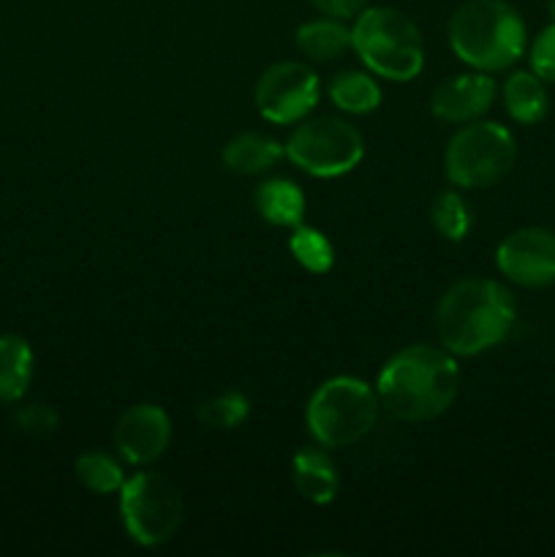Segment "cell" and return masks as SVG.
I'll return each mask as SVG.
<instances>
[{
	"mask_svg": "<svg viewBox=\"0 0 555 557\" xmlns=\"http://www.w3.org/2000/svg\"><path fill=\"white\" fill-rule=\"evenodd\" d=\"M517 319L515 294L490 277H466L441 294L435 335L455 357H477L506 341Z\"/></svg>",
	"mask_w": 555,
	"mask_h": 557,
	"instance_id": "1",
	"label": "cell"
},
{
	"mask_svg": "<svg viewBox=\"0 0 555 557\" xmlns=\"http://www.w3.org/2000/svg\"><path fill=\"white\" fill-rule=\"evenodd\" d=\"M460 368L444 346H408L381 368L375 395L400 422H428L455 403Z\"/></svg>",
	"mask_w": 555,
	"mask_h": 557,
	"instance_id": "2",
	"label": "cell"
},
{
	"mask_svg": "<svg viewBox=\"0 0 555 557\" xmlns=\"http://www.w3.org/2000/svg\"><path fill=\"white\" fill-rule=\"evenodd\" d=\"M526 41V22L506 0H466L449 20L452 52L484 74L511 69Z\"/></svg>",
	"mask_w": 555,
	"mask_h": 557,
	"instance_id": "3",
	"label": "cell"
},
{
	"mask_svg": "<svg viewBox=\"0 0 555 557\" xmlns=\"http://www.w3.org/2000/svg\"><path fill=\"white\" fill-rule=\"evenodd\" d=\"M351 49L375 76L411 82L422 74L424 41L414 20L397 9H365L351 27Z\"/></svg>",
	"mask_w": 555,
	"mask_h": 557,
	"instance_id": "4",
	"label": "cell"
},
{
	"mask_svg": "<svg viewBox=\"0 0 555 557\" xmlns=\"http://www.w3.org/2000/svg\"><path fill=\"white\" fill-rule=\"evenodd\" d=\"M379 395L354 375L324 381L310 395L305 422L310 435L326 449H343L362 441L379 419Z\"/></svg>",
	"mask_w": 555,
	"mask_h": 557,
	"instance_id": "5",
	"label": "cell"
},
{
	"mask_svg": "<svg viewBox=\"0 0 555 557\" xmlns=\"http://www.w3.org/2000/svg\"><path fill=\"white\" fill-rule=\"evenodd\" d=\"M517 161L515 136L501 123H471L457 131L444 152L449 183L460 188H490L511 172Z\"/></svg>",
	"mask_w": 555,
	"mask_h": 557,
	"instance_id": "6",
	"label": "cell"
},
{
	"mask_svg": "<svg viewBox=\"0 0 555 557\" xmlns=\"http://www.w3.org/2000/svg\"><path fill=\"white\" fill-rule=\"evenodd\" d=\"M120 517L131 542L139 547H161L183 522V495L156 471H141L120 487Z\"/></svg>",
	"mask_w": 555,
	"mask_h": 557,
	"instance_id": "7",
	"label": "cell"
},
{
	"mask_svg": "<svg viewBox=\"0 0 555 557\" xmlns=\"http://www.w3.org/2000/svg\"><path fill=\"white\" fill-rule=\"evenodd\" d=\"M286 156L310 177H341L362 161L365 139L346 120L313 117L288 136Z\"/></svg>",
	"mask_w": 555,
	"mask_h": 557,
	"instance_id": "8",
	"label": "cell"
},
{
	"mask_svg": "<svg viewBox=\"0 0 555 557\" xmlns=\"http://www.w3.org/2000/svg\"><path fill=\"white\" fill-rule=\"evenodd\" d=\"M256 109L275 125L297 123L308 117L319 103V76L310 65L283 60L270 65L256 82Z\"/></svg>",
	"mask_w": 555,
	"mask_h": 557,
	"instance_id": "9",
	"label": "cell"
},
{
	"mask_svg": "<svg viewBox=\"0 0 555 557\" xmlns=\"http://www.w3.org/2000/svg\"><path fill=\"white\" fill-rule=\"evenodd\" d=\"M495 267L506 281L526 288H544L555 283V232L542 226L517 228L501 239Z\"/></svg>",
	"mask_w": 555,
	"mask_h": 557,
	"instance_id": "10",
	"label": "cell"
},
{
	"mask_svg": "<svg viewBox=\"0 0 555 557\" xmlns=\"http://www.w3.org/2000/svg\"><path fill=\"white\" fill-rule=\"evenodd\" d=\"M172 441V419L156 403L131 406L114 424V446L131 466H150Z\"/></svg>",
	"mask_w": 555,
	"mask_h": 557,
	"instance_id": "11",
	"label": "cell"
},
{
	"mask_svg": "<svg viewBox=\"0 0 555 557\" xmlns=\"http://www.w3.org/2000/svg\"><path fill=\"white\" fill-rule=\"evenodd\" d=\"M495 101V82L484 71L449 76L430 98V112L444 123H471L479 120Z\"/></svg>",
	"mask_w": 555,
	"mask_h": 557,
	"instance_id": "12",
	"label": "cell"
},
{
	"mask_svg": "<svg viewBox=\"0 0 555 557\" xmlns=\"http://www.w3.org/2000/svg\"><path fill=\"white\" fill-rule=\"evenodd\" d=\"M292 476L294 487L310 504H332L341 490V476H337V468L332 462V457L326 451L313 449V446H305L294 455L292 460Z\"/></svg>",
	"mask_w": 555,
	"mask_h": 557,
	"instance_id": "13",
	"label": "cell"
},
{
	"mask_svg": "<svg viewBox=\"0 0 555 557\" xmlns=\"http://www.w3.org/2000/svg\"><path fill=\"white\" fill-rule=\"evenodd\" d=\"M254 207L270 226L294 228L305 221V196L292 180H267L256 188Z\"/></svg>",
	"mask_w": 555,
	"mask_h": 557,
	"instance_id": "14",
	"label": "cell"
},
{
	"mask_svg": "<svg viewBox=\"0 0 555 557\" xmlns=\"http://www.w3.org/2000/svg\"><path fill=\"white\" fill-rule=\"evenodd\" d=\"M283 147L278 145L272 136L259 134V131H248V134H237L223 145V166L229 172L237 174H264L281 161Z\"/></svg>",
	"mask_w": 555,
	"mask_h": 557,
	"instance_id": "15",
	"label": "cell"
},
{
	"mask_svg": "<svg viewBox=\"0 0 555 557\" xmlns=\"http://www.w3.org/2000/svg\"><path fill=\"white\" fill-rule=\"evenodd\" d=\"M504 107L509 117L520 125H536L547 117L550 96L547 82L533 71H515L504 82Z\"/></svg>",
	"mask_w": 555,
	"mask_h": 557,
	"instance_id": "16",
	"label": "cell"
},
{
	"mask_svg": "<svg viewBox=\"0 0 555 557\" xmlns=\"http://www.w3.org/2000/svg\"><path fill=\"white\" fill-rule=\"evenodd\" d=\"M33 381V348L20 335H0V403H20Z\"/></svg>",
	"mask_w": 555,
	"mask_h": 557,
	"instance_id": "17",
	"label": "cell"
},
{
	"mask_svg": "<svg viewBox=\"0 0 555 557\" xmlns=\"http://www.w3.org/2000/svg\"><path fill=\"white\" fill-rule=\"evenodd\" d=\"M297 47L305 58L326 63V60H337L346 49H351V30L335 16L308 22L297 30Z\"/></svg>",
	"mask_w": 555,
	"mask_h": 557,
	"instance_id": "18",
	"label": "cell"
},
{
	"mask_svg": "<svg viewBox=\"0 0 555 557\" xmlns=\"http://www.w3.org/2000/svg\"><path fill=\"white\" fill-rule=\"evenodd\" d=\"M326 92H330V101L346 114H368L381 107L379 82L365 71H343L332 76Z\"/></svg>",
	"mask_w": 555,
	"mask_h": 557,
	"instance_id": "19",
	"label": "cell"
},
{
	"mask_svg": "<svg viewBox=\"0 0 555 557\" xmlns=\"http://www.w3.org/2000/svg\"><path fill=\"white\" fill-rule=\"evenodd\" d=\"M288 250H292L294 261L299 267H305L313 275H324L335 264V248L326 239V234H321L319 228H310L305 223L292 228V237H288Z\"/></svg>",
	"mask_w": 555,
	"mask_h": 557,
	"instance_id": "20",
	"label": "cell"
},
{
	"mask_svg": "<svg viewBox=\"0 0 555 557\" xmlns=\"http://www.w3.org/2000/svg\"><path fill=\"white\" fill-rule=\"evenodd\" d=\"M74 473L82 487H87L96 495L120 493V487L125 484V473L120 462L103 455V451H85V455L76 457Z\"/></svg>",
	"mask_w": 555,
	"mask_h": 557,
	"instance_id": "21",
	"label": "cell"
},
{
	"mask_svg": "<svg viewBox=\"0 0 555 557\" xmlns=\"http://www.w3.org/2000/svg\"><path fill=\"white\" fill-rule=\"evenodd\" d=\"M430 221H433L435 232L449 243H460L468 237L473 226V215L468 210L466 199L457 190H441L430 205Z\"/></svg>",
	"mask_w": 555,
	"mask_h": 557,
	"instance_id": "22",
	"label": "cell"
},
{
	"mask_svg": "<svg viewBox=\"0 0 555 557\" xmlns=\"http://www.w3.org/2000/svg\"><path fill=\"white\" fill-rule=\"evenodd\" d=\"M196 417L210 430H237L250 417V403L243 392H221L201 400Z\"/></svg>",
	"mask_w": 555,
	"mask_h": 557,
	"instance_id": "23",
	"label": "cell"
},
{
	"mask_svg": "<svg viewBox=\"0 0 555 557\" xmlns=\"http://www.w3.org/2000/svg\"><path fill=\"white\" fill-rule=\"evenodd\" d=\"M14 424L27 435H36V438H47L58 430L60 417L52 406L47 403H30V406L16 408Z\"/></svg>",
	"mask_w": 555,
	"mask_h": 557,
	"instance_id": "24",
	"label": "cell"
},
{
	"mask_svg": "<svg viewBox=\"0 0 555 557\" xmlns=\"http://www.w3.org/2000/svg\"><path fill=\"white\" fill-rule=\"evenodd\" d=\"M528 60H531V71L539 79L555 85V20L533 38Z\"/></svg>",
	"mask_w": 555,
	"mask_h": 557,
	"instance_id": "25",
	"label": "cell"
},
{
	"mask_svg": "<svg viewBox=\"0 0 555 557\" xmlns=\"http://www.w3.org/2000/svg\"><path fill=\"white\" fill-rule=\"evenodd\" d=\"M316 9L326 16H335V20H351V16L362 14L368 0H313Z\"/></svg>",
	"mask_w": 555,
	"mask_h": 557,
	"instance_id": "26",
	"label": "cell"
},
{
	"mask_svg": "<svg viewBox=\"0 0 555 557\" xmlns=\"http://www.w3.org/2000/svg\"><path fill=\"white\" fill-rule=\"evenodd\" d=\"M550 14H553V20H555V0H550Z\"/></svg>",
	"mask_w": 555,
	"mask_h": 557,
	"instance_id": "27",
	"label": "cell"
}]
</instances>
